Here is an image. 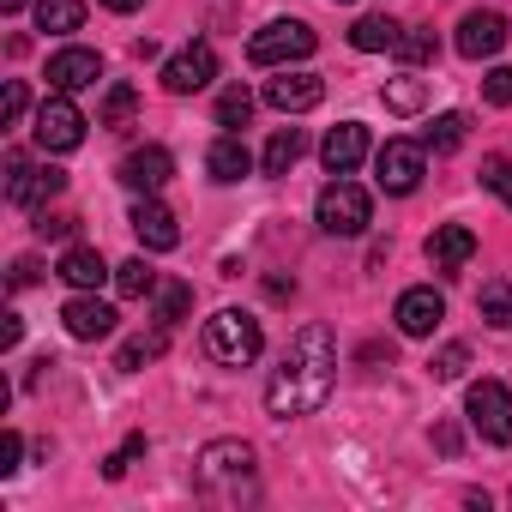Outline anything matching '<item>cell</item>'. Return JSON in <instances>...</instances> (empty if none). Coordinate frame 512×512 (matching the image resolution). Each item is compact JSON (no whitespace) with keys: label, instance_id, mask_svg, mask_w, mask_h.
Instances as JSON below:
<instances>
[{"label":"cell","instance_id":"e0dca14e","mask_svg":"<svg viewBox=\"0 0 512 512\" xmlns=\"http://www.w3.org/2000/svg\"><path fill=\"white\" fill-rule=\"evenodd\" d=\"M61 320H67V332H73L79 344H97V338H109V332H115V308H109V302H97L91 290H79V296L61 308Z\"/></svg>","mask_w":512,"mask_h":512},{"label":"cell","instance_id":"5b68a950","mask_svg":"<svg viewBox=\"0 0 512 512\" xmlns=\"http://www.w3.org/2000/svg\"><path fill=\"white\" fill-rule=\"evenodd\" d=\"M464 416L488 446H512V392L500 380H476L464 392Z\"/></svg>","mask_w":512,"mask_h":512},{"label":"cell","instance_id":"d6a6232c","mask_svg":"<svg viewBox=\"0 0 512 512\" xmlns=\"http://www.w3.org/2000/svg\"><path fill=\"white\" fill-rule=\"evenodd\" d=\"M187 308H193V290H187V284H157V320H163V326H175Z\"/></svg>","mask_w":512,"mask_h":512},{"label":"cell","instance_id":"ffe728a7","mask_svg":"<svg viewBox=\"0 0 512 512\" xmlns=\"http://www.w3.org/2000/svg\"><path fill=\"white\" fill-rule=\"evenodd\" d=\"M205 175H211L217 187H235L241 175H253V151L241 145V133H223V139L205 151Z\"/></svg>","mask_w":512,"mask_h":512},{"label":"cell","instance_id":"d6986e66","mask_svg":"<svg viewBox=\"0 0 512 512\" xmlns=\"http://www.w3.org/2000/svg\"><path fill=\"white\" fill-rule=\"evenodd\" d=\"M470 253H476V235H470L464 223H446V229L428 235V266H434V272H464Z\"/></svg>","mask_w":512,"mask_h":512},{"label":"cell","instance_id":"4fadbf2b","mask_svg":"<svg viewBox=\"0 0 512 512\" xmlns=\"http://www.w3.org/2000/svg\"><path fill=\"white\" fill-rule=\"evenodd\" d=\"M506 37H512L506 13H464V25H458V55H464V61H488V55L506 49Z\"/></svg>","mask_w":512,"mask_h":512},{"label":"cell","instance_id":"60d3db41","mask_svg":"<svg viewBox=\"0 0 512 512\" xmlns=\"http://www.w3.org/2000/svg\"><path fill=\"white\" fill-rule=\"evenodd\" d=\"M19 338H25V320H19V314H7V326H0V344H7V350H13Z\"/></svg>","mask_w":512,"mask_h":512},{"label":"cell","instance_id":"d4e9b609","mask_svg":"<svg viewBox=\"0 0 512 512\" xmlns=\"http://www.w3.org/2000/svg\"><path fill=\"white\" fill-rule=\"evenodd\" d=\"M302 151H308V139H302V127H278L260 163H266V175H290V169L302 163Z\"/></svg>","mask_w":512,"mask_h":512},{"label":"cell","instance_id":"9c48e42d","mask_svg":"<svg viewBox=\"0 0 512 512\" xmlns=\"http://www.w3.org/2000/svg\"><path fill=\"white\" fill-rule=\"evenodd\" d=\"M55 193H67V175L55 163H31V157H13L7 163V199L13 205H43Z\"/></svg>","mask_w":512,"mask_h":512},{"label":"cell","instance_id":"8992f818","mask_svg":"<svg viewBox=\"0 0 512 512\" xmlns=\"http://www.w3.org/2000/svg\"><path fill=\"white\" fill-rule=\"evenodd\" d=\"M85 127H91V121L79 115V103H73L67 91H49L43 109H37V127H31V133H37L43 151L61 157V151H79V145H85Z\"/></svg>","mask_w":512,"mask_h":512},{"label":"cell","instance_id":"52a82bcc","mask_svg":"<svg viewBox=\"0 0 512 512\" xmlns=\"http://www.w3.org/2000/svg\"><path fill=\"white\" fill-rule=\"evenodd\" d=\"M422 175H428V145H416V139H386L380 151H374V181L386 187V193H416L422 187Z\"/></svg>","mask_w":512,"mask_h":512},{"label":"cell","instance_id":"8fae6325","mask_svg":"<svg viewBox=\"0 0 512 512\" xmlns=\"http://www.w3.org/2000/svg\"><path fill=\"white\" fill-rule=\"evenodd\" d=\"M320 97H326V79L320 73H278V79H266V103L278 109V115H308V109H320Z\"/></svg>","mask_w":512,"mask_h":512},{"label":"cell","instance_id":"836d02e7","mask_svg":"<svg viewBox=\"0 0 512 512\" xmlns=\"http://www.w3.org/2000/svg\"><path fill=\"white\" fill-rule=\"evenodd\" d=\"M482 187L500 205H512V157H482Z\"/></svg>","mask_w":512,"mask_h":512},{"label":"cell","instance_id":"f35d334b","mask_svg":"<svg viewBox=\"0 0 512 512\" xmlns=\"http://www.w3.org/2000/svg\"><path fill=\"white\" fill-rule=\"evenodd\" d=\"M25 109H31L25 85H19V79H7V127H19V121H25Z\"/></svg>","mask_w":512,"mask_h":512},{"label":"cell","instance_id":"44dd1931","mask_svg":"<svg viewBox=\"0 0 512 512\" xmlns=\"http://www.w3.org/2000/svg\"><path fill=\"white\" fill-rule=\"evenodd\" d=\"M55 272H61V278L73 284V290H97L103 278H115V272L103 266V253H97V247H67V253H61V266H55Z\"/></svg>","mask_w":512,"mask_h":512},{"label":"cell","instance_id":"4316f807","mask_svg":"<svg viewBox=\"0 0 512 512\" xmlns=\"http://www.w3.org/2000/svg\"><path fill=\"white\" fill-rule=\"evenodd\" d=\"M133 115H139V91H133V85H109V97H103V109H97V127L121 133V127H133Z\"/></svg>","mask_w":512,"mask_h":512},{"label":"cell","instance_id":"484cf974","mask_svg":"<svg viewBox=\"0 0 512 512\" xmlns=\"http://www.w3.org/2000/svg\"><path fill=\"white\" fill-rule=\"evenodd\" d=\"M163 344H169V326H157V332H139V338H127V344H121L115 368H121V374H139L145 362H157V356H163Z\"/></svg>","mask_w":512,"mask_h":512},{"label":"cell","instance_id":"30bf717a","mask_svg":"<svg viewBox=\"0 0 512 512\" xmlns=\"http://www.w3.org/2000/svg\"><path fill=\"white\" fill-rule=\"evenodd\" d=\"M392 320H398V332H404V338H434V326L446 320V296H440L434 284H416V290H404V296H398Z\"/></svg>","mask_w":512,"mask_h":512},{"label":"cell","instance_id":"f546056e","mask_svg":"<svg viewBox=\"0 0 512 512\" xmlns=\"http://www.w3.org/2000/svg\"><path fill=\"white\" fill-rule=\"evenodd\" d=\"M464 133H470V115L446 109V115H434V127H428V151H434V157H446V151H458V145H464Z\"/></svg>","mask_w":512,"mask_h":512},{"label":"cell","instance_id":"e575fe53","mask_svg":"<svg viewBox=\"0 0 512 512\" xmlns=\"http://www.w3.org/2000/svg\"><path fill=\"white\" fill-rule=\"evenodd\" d=\"M464 368H470V350H464V344H446V350L428 356V374H434V380H458Z\"/></svg>","mask_w":512,"mask_h":512},{"label":"cell","instance_id":"b9f144b4","mask_svg":"<svg viewBox=\"0 0 512 512\" xmlns=\"http://www.w3.org/2000/svg\"><path fill=\"white\" fill-rule=\"evenodd\" d=\"M103 7H109V13H139L145 0H103Z\"/></svg>","mask_w":512,"mask_h":512},{"label":"cell","instance_id":"4dcf8cb0","mask_svg":"<svg viewBox=\"0 0 512 512\" xmlns=\"http://www.w3.org/2000/svg\"><path fill=\"white\" fill-rule=\"evenodd\" d=\"M247 115H253V97H247V85H229V91L217 97V127L241 133V127H247Z\"/></svg>","mask_w":512,"mask_h":512},{"label":"cell","instance_id":"1f68e13d","mask_svg":"<svg viewBox=\"0 0 512 512\" xmlns=\"http://www.w3.org/2000/svg\"><path fill=\"white\" fill-rule=\"evenodd\" d=\"M434 49H440V43H434V31H428V25H410V31L398 37V49H392V55H398V61H410V67H422V61H434Z\"/></svg>","mask_w":512,"mask_h":512},{"label":"cell","instance_id":"7c38bea8","mask_svg":"<svg viewBox=\"0 0 512 512\" xmlns=\"http://www.w3.org/2000/svg\"><path fill=\"white\" fill-rule=\"evenodd\" d=\"M127 223H133V235H139V247H145V253H169V247L181 241V223H175V211H169L157 193H145V199L133 205V217H127Z\"/></svg>","mask_w":512,"mask_h":512},{"label":"cell","instance_id":"3957f363","mask_svg":"<svg viewBox=\"0 0 512 512\" xmlns=\"http://www.w3.org/2000/svg\"><path fill=\"white\" fill-rule=\"evenodd\" d=\"M314 217H320L326 235H362V229L374 223V199H368V187H356L350 175H332V181L320 187V199H314Z\"/></svg>","mask_w":512,"mask_h":512},{"label":"cell","instance_id":"7a4b0ae2","mask_svg":"<svg viewBox=\"0 0 512 512\" xmlns=\"http://www.w3.org/2000/svg\"><path fill=\"white\" fill-rule=\"evenodd\" d=\"M260 350H266V332H260V320H253L247 308H217V314L205 320V356H211V362L247 368Z\"/></svg>","mask_w":512,"mask_h":512},{"label":"cell","instance_id":"ac0fdd59","mask_svg":"<svg viewBox=\"0 0 512 512\" xmlns=\"http://www.w3.org/2000/svg\"><path fill=\"white\" fill-rule=\"evenodd\" d=\"M320 157H326V169H332V175H350V169L368 157V127H362V121H338V127L326 133Z\"/></svg>","mask_w":512,"mask_h":512},{"label":"cell","instance_id":"2e32d148","mask_svg":"<svg viewBox=\"0 0 512 512\" xmlns=\"http://www.w3.org/2000/svg\"><path fill=\"white\" fill-rule=\"evenodd\" d=\"M169 175H175V157L163 145H139L121 157V187H133V193H157Z\"/></svg>","mask_w":512,"mask_h":512},{"label":"cell","instance_id":"83f0119b","mask_svg":"<svg viewBox=\"0 0 512 512\" xmlns=\"http://www.w3.org/2000/svg\"><path fill=\"white\" fill-rule=\"evenodd\" d=\"M476 308H482V320H488L494 332H512V278H494V284H482Z\"/></svg>","mask_w":512,"mask_h":512},{"label":"cell","instance_id":"9a60e30c","mask_svg":"<svg viewBox=\"0 0 512 512\" xmlns=\"http://www.w3.org/2000/svg\"><path fill=\"white\" fill-rule=\"evenodd\" d=\"M253 476V446L247 440H211L199 452V482H247Z\"/></svg>","mask_w":512,"mask_h":512},{"label":"cell","instance_id":"ba28073f","mask_svg":"<svg viewBox=\"0 0 512 512\" xmlns=\"http://www.w3.org/2000/svg\"><path fill=\"white\" fill-rule=\"evenodd\" d=\"M211 79H217V49H211V43H187L181 55L163 61V91H169V97H193V91H205Z\"/></svg>","mask_w":512,"mask_h":512},{"label":"cell","instance_id":"603a6c76","mask_svg":"<svg viewBox=\"0 0 512 512\" xmlns=\"http://www.w3.org/2000/svg\"><path fill=\"white\" fill-rule=\"evenodd\" d=\"M79 25H85V0H37V31L73 37Z\"/></svg>","mask_w":512,"mask_h":512},{"label":"cell","instance_id":"277c9868","mask_svg":"<svg viewBox=\"0 0 512 512\" xmlns=\"http://www.w3.org/2000/svg\"><path fill=\"white\" fill-rule=\"evenodd\" d=\"M314 49H320L314 25H302V19H272L266 31H253L247 61H253V67H290V61H308Z\"/></svg>","mask_w":512,"mask_h":512},{"label":"cell","instance_id":"7402d4cb","mask_svg":"<svg viewBox=\"0 0 512 512\" xmlns=\"http://www.w3.org/2000/svg\"><path fill=\"white\" fill-rule=\"evenodd\" d=\"M398 37H404V25H398V19H386V13H362V19L350 25V49H362V55L398 49Z\"/></svg>","mask_w":512,"mask_h":512},{"label":"cell","instance_id":"ab89813d","mask_svg":"<svg viewBox=\"0 0 512 512\" xmlns=\"http://www.w3.org/2000/svg\"><path fill=\"white\" fill-rule=\"evenodd\" d=\"M37 229H43V235H55V241H67V235L79 229V217H43Z\"/></svg>","mask_w":512,"mask_h":512},{"label":"cell","instance_id":"74e56055","mask_svg":"<svg viewBox=\"0 0 512 512\" xmlns=\"http://www.w3.org/2000/svg\"><path fill=\"white\" fill-rule=\"evenodd\" d=\"M19 458H25V434H19V428H7V434H0V476H13V470H19Z\"/></svg>","mask_w":512,"mask_h":512},{"label":"cell","instance_id":"5bb4252c","mask_svg":"<svg viewBox=\"0 0 512 512\" xmlns=\"http://www.w3.org/2000/svg\"><path fill=\"white\" fill-rule=\"evenodd\" d=\"M97 79H103V55L97 49H79L73 43V49L49 55V91H67L73 97V91H91Z\"/></svg>","mask_w":512,"mask_h":512},{"label":"cell","instance_id":"d590c367","mask_svg":"<svg viewBox=\"0 0 512 512\" xmlns=\"http://www.w3.org/2000/svg\"><path fill=\"white\" fill-rule=\"evenodd\" d=\"M139 452H145V434H127V440L103 458V476H109V482H121V476H127V464H133Z\"/></svg>","mask_w":512,"mask_h":512},{"label":"cell","instance_id":"f1b7e54d","mask_svg":"<svg viewBox=\"0 0 512 512\" xmlns=\"http://www.w3.org/2000/svg\"><path fill=\"white\" fill-rule=\"evenodd\" d=\"M157 272L145 266V253H139V260H127V266H115V290L127 296V302H139V296H157Z\"/></svg>","mask_w":512,"mask_h":512},{"label":"cell","instance_id":"7bdbcfd3","mask_svg":"<svg viewBox=\"0 0 512 512\" xmlns=\"http://www.w3.org/2000/svg\"><path fill=\"white\" fill-rule=\"evenodd\" d=\"M25 7H31V0H0V13H7V19H13V13H25Z\"/></svg>","mask_w":512,"mask_h":512},{"label":"cell","instance_id":"8d00e7d4","mask_svg":"<svg viewBox=\"0 0 512 512\" xmlns=\"http://www.w3.org/2000/svg\"><path fill=\"white\" fill-rule=\"evenodd\" d=\"M482 97H488L494 109H512V67H488V73H482Z\"/></svg>","mask_w":512,"mask_h":512},{"label":"cell","instance_id":"cb8c5ba5","mask_svg":"<svg viewBox=\"0 0 512 512\" xmlns=\"http://www.w3.org/2000/svg\"><path fill=\"white\" fill-rule=\"evenodd\" d=\"M386 109L392 115H416V109H428V79L422 73H398V79H386Z\"/></svg>","mask_w":512,"mask_h":512},{"label":"cell","instance_id":"6da1fadb","mask_svg":"<svg viewBox=\"0 0 512 512\" xmlns=\"http://www.w3.org/2000/svg\"><path fill=\"white\" fill-rule=\"evenodd\" d=\"M338 386V344L326 326H302L284 350V362L272 368L266 380V410L278 422H296V416H314Z\"/></svg>","mask_w":512,"mask_h":512}]
</instances>
